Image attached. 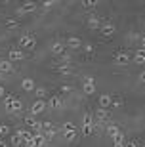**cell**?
Segmentation results:
<instances>
[{
	"label": "cell",
	"mask_w": 145,
	"mask_h": 147,
	"mask_svg": "<svg viewBox=\"0 0 145 147\" xmlns=\"http://www.w3.org/2000/svg\"><path fill=\"white\" fill-rule=\"evenodd\" d=\"M4 105L6 109H8V113H19V111H23V101L17 98H6L4 99Z\"/></svg>",
	"instance_id": "6da1fadb"
},
{
	"label": "cell",
	"mask_w": 145,
	"mask_h": 147,
	"mask_svg": "<svg viewBox=\"0 0 145 147\" xmlns=\"http://www.w3.org/2000/svg\"><path fill=\"white\" fill-rule=\"evenodd\" d=\"M19 46H21L23 50L31 52V50L36 48V38L32 36V34H23V36L19 38Z\"/></svg>",
	"instance_id": "7a4b0ae2"
},
{
	"label": "cell",
	"mask_w": 145,
	"mask_h": 147,
	"mask_svg": "<svg viewBox=\"0 0 145 147\" xmlns=\"http://www.w3.org/2000/svg\"><path fill=\"white\" fill-rule=\"evenodd\" d=\"M94 134V122H92V117L90 115H84L82 119V136H92Z\"/></svg>",
	"instance_id": "3957f363"
},
{
	"label": "cell",
	"mask_w": 145,
	"mask_h": 147,
	"mask_svg": "<svg viewBox=\"0 0 145 147\" xmlns=\"http://www.w3.org/2000/svg\"><path fill=\"white\" fill-rule=\"evenodd\" d=\"M99 31H101V34L105 38H111L115 34V31H117V29H115V25L113 23H109V21H105V23H101V27H99Z\"/></svg>",
	"instance_id": "277c9868"
},
{
	"label": "cell",
	"mask_w": 145,
	"mask_h": 147,
	"mask_svg": "<svg viewBox=\"0 0 145 147\" xmlns=\"http://www.w3.org/2000/svg\"><path fill=\"white\" fill-rule=\"evenodd\" d=\"M44 111H46V101H44V99H36V101L31 105V115H32V117L44 113Z\"/></svg>",
	"instance_id": "5b68a950"
},
{
	"label": "cell",
	"mask_w": 145,
	"mask_h": 147,
	"mask_svg": "<svg viewBox=\"0 0 145 147\" xmlns=\"http://www.w3.org/2000/svg\"><path fill=\"white\" fill-rule=\"evenodd\" d=\"M130 61H132V55L126 54V52H118V54L115 55V63H117V65H128Z\"/></svg>",
	"instance_id": "8992f818"
},
{
	"label": "cell",
	"mask_w": 145,
	"mask_h": 147,
	"mask_svg": "<svg viewBox=\"0 0 145 147\" xmlns=\"http://www.w3.org/2000/svg\"><path fill=\"white\" fill-rule=\"evenodd\" d=\"M82 90L88 94V96H92V94L96 92V82H94V78L92 76H88V78H84V84H82Z\"/></svg>",
	"instance_id": "52a82bcc"
},
{
	"label": "cell",
	"mask_w": 145,
	"mask_h": 147,
	"mask_svg": "<svg viewBox=\"0 0 145 147\" xmlns=\"http://www.w3.org/2000/svg\"><path fill=\"white\" fill-rule=\"evenodd\" d=\"M25 126H27V128H32L34 132H40V130H42V124H40V122H36L32 115H31V117H25Z\"/></svg>",
	"instance_id": "ba28073f"
},
{
	"label": "cell",
	"mask_w": 145,
	"mask_h": 147,
	"mask_svg": "<svg viewBox=\"0 0 145 147\" xmlns=\"http://www.w3.org/2000/svg\"><path fill=\"white\" fill-rule=\"evenodd\" d=\"M54 69L59 73V75H73V73H75V69H73L71 65H67V63H63V65H55Z\"/></svg>",
	"instance_id": "9c48e42d"
},
{
	"label": "cell",
	"mask_w": 145,
	"mask_h": 147,
	"mask_svg": "<svg viewBox=\"0 0 145 147\" xmlns=\"http://www.w3.org/2000/svg\"><path fill=\"white\" fill-rule=\"evenodd\" d=\"M63 105V99H61V96H54V98H50V101H48V107L50 109H59Z\"/></svg>",
	"instance_id": "30bf717a"
},
{
	"label": "cell",
	"mask_w": 145,
	"mask_h": 147,
	"mask_svg": "<svg viewBox=\"0 0 145 147\" xmlns=\"http://www.w3.org/2000/svg\"><path fill=\"white\" fill-rule=\"evenodd\" d=\"M96 119H97V122H103V120H109V119H111V113H109L107 109H101V107H99V109L96 111Z\"/></svg>",
	"instance_id": "8fae6325"
},
{
	"label": "cell",
	"mask_w": 145,
	"mask_h": 147,
	"mask_svg": "<svg viewBox=\"0 0 145 147\" xmlns=\"http://www.w3.org/2000/svg\"><path fill=\"white\" fill-rule=\"evenodd\" d=\"M16 134H17L19 138H21L23 142H27V140H31V138L34 136V134H32V132L29 130V128H17V132H16Z\"/></svg>",
	"instance_id": "7c38bea8"
},
{
	"label": "cell",
	"mask_w": 145,
	"mask_h": 147,
	"mask_svg": "<svg viewBox=\"0 0 145 147\" xmlns=\"http://www.w3.org/2000/svg\"><path fill=\"white\" fill-rule=\"evenodd\" d=\"M25 52H21V50H10V61H21L25 59Z\"/></svg>",
	"instance_id": "4fadbf2b"
},
{
	"label": "cell",
	"mask_w": 145,
	"mask_h": 147,
	"mask_svg": "<svg viewBox=\"0 0 145 147\" xmlns=\"http://www.w3.org/2000/svg\"><path fill=\"white\" fill-rule=\"evenodd\" d=\"M0 73H13V65L10 59H0Z\"/></svg>",
	"instance_id": "5bb4252c"
},
{
	"label": "cell",
	"mask_w": 145,
	"mask_h": 147,
	"mask_svg": "<svg viewBox=\"0 0 145 147\" xmlns=\"http://www.w3.org/2000/svg\"><path fill=\"white\" fill-rule=\"evenodd\" d=\"M52 54L54 55H65V44L63 42H55L52 46Z\"/></svg>",
	"instance_id": "9a60e30c"
},
{
	"label": "cell",
	"mask_w": 145,
	"mask_h": 147,
	"mask_svg": "<svg viewBox=\"0 0 145 147\" xmlns=\"http://www.w3.org/2000/svg\"><path fill=\"white\" fill-rule=\"evenodd\" d=\"M32 142H34V147H44L46 145V138H44L40 132H36V134L32 136Z\"/></svg>",
	"instance_id": "2e32d148"
},
{
	"label": "cell",
	"mask_w": 145,
	"mask_h": 147,
	"mask_svg": "<svg viewBox=\"0 0 145 147\" xmlns=\"http://www.w3.org/2000/svg\"><path fill=\"white\" fill-rule=\"evenodd\" d=\"M118 132H120V126H118V124H109L107 126V136L109 138H113V140H115Z\"/></svg>",
	"instance_id": "e0dca14e"
},
{
	"label": "cell",
	"mask_w": 145,
	"mask_h": 147,
	"mask_svg": "<svg viewBox=\"0 0 145 147\" xmlns=\"http://www.w3.org/2000/svg\"><path fill=\"white\" fill-rule=\"evenodd\" d=\"M80 38H78V36H69V38H67V46H69V48H73V50H75V48H80Z\"/></svg>",
	"instance_id": "ac0fdd59"
},
{
	"label": "cell",
	"mask_w": 145,
	"mask_h": 147,
	"mask_svg": "<svg viewBox=\"0 0 145 147\" xmlns=\"http://www.w3.org/2000/svg\"><path fill=\"white\" fill-rule=\"evenodd\" d=\"M21 88L25 92H32V90H34V80H32V78H25V80L21 82Z\"/></svg>",
	"instance_id": "d6986e66"
},
{
	"label": "cell",
	"mask_w": 145,
	"mask_h": 147,
	"mask_svg": "<svg viewBox=\"0 0 145 147\" xmlns=\"http://www.w3.org/2000/svg\"><path fill=\"white\" fill-rule=\"evenodd\" d=\"M109 105H111V96L103 94L101 98H99V107H101V109H107Z\"/></svg>",
	"instance_id": "ffe728a7"
},
{
	"label": "cell",
	"mask_w": 145,
	"mask_h": 147,
	"mask_svg": "<svg viewBox=\"0 0 145 147\" xmlns=\"http://www.w3.org/2000/svg\"><path fill=\"white\" fill-rule=\"evenodd\" d=\"M63 138H65V142H75V140H76V128H75V130H65Z\"/></svg>",
	"instance_id": "44dd1931"
},
{
	"label": "cell",
	"mask_w": 145,
	"mask_h": 147,
	"mask_svg": "<svg viewBox=\"0 0 145 147\" xmlns=\"http://www.w3.org/2000/svg\"><path fill=\"white\" fill-rule=\"evenodd\" d=\"M36 10V4H34V2H25V4L21 6V13H27V11H34Z\"/></svg>",
	"instance_id": "7402d4cb"
},
{
	"label": "cell",
	"mask_w": 145,
	"mask_h": 147,
	"mask_svg": "<svg viewBox=\"0 0 145 147\" xmlns=\"http://www.w3.org/2000/svg\"><path fill=\"white\" fill-rule=\"evenodd\" d=\"M134 61L136 63H145V50H138L134 54Z\"/></svg>",
	"instance_id": "603a6c76"
},
{
	"label": "cell",
	"mask_w": 145,
	"mask_h": 147,
	"mask_svg": "<svg viewBox=\"0 0 145 147\" xmlns=\"http://www.w3.org/2000/svg\"><path fill=\"white\" fill-rule=\"evenodd\" d=\"M111 105H113V107H122L124 99L120 98V96H111Z\"/></svg>",
	"instance_id": "cb8c5ba5"
},
{
	"label": "cell",
	"mask_w": 145,
	"mask_h": 147,
	"mask_svg": "<svg viewBox=\"0 0 145 147\" xmlns=\"http://www.w3.org/2000/svg\"><path fill=\"white\" fill-rule=\"evenodd\" d=\"M88 27H90V29H99V27H101V23H99L97 17H90V19H88Z\"/></svg>",
	"instance_id": "d4e9b609"
},
{
	"label": "cell",
	"mask_w": 145,
	"mask_h": 147,
	"mask_svg": "<svg viewBox=\"0 0 145 147\" xmlns=\"http://www.w3.org/2000/svg\"><path fill=\"white\" fill-rule=\"evenodd\" d=\"M17 27H19L17 19H6V29H17Z\"/></svg>",
	"instance_id": "484cf974"
},
{
	"label": "cell",
	"mask_w": 145,
	"mask_h": 147,
	"mask_svg": "<svg viewBox=\"0 0 145 147\" xmlns=\"http://www.w3.org/2000/svg\"><path fill=\"white\" fill-rule=\"evenodd\" d=\"M11 145L13 147H19V145H23V140L19 136H17V134H13V136H11Z\"/></svg>",
	"instance_id": "4316f807"
},
{
	"label": "cell",
	"mask_w": 145,
	"mask_h": 147,
	"mask_svg": "<svg viewBox=\"0 0 145 147\" xmlns=\"http://www.w3.org/2000/svg\"><path fill=\"white\" fill-rule=\"evenodd\" d=\"M11 130H10V126H6V124H0V136H10Z\"/></svg>",
	"instance_id": "83f0119b"
},
{
	"label": "cell",
	"mask_w": 145,
	"mask_h": 147,
	"mask_svg": "<svg viewBox=\"0 0 145 147\" xmlns=\"http://www.w3.org/2000/svg\"><path fill=\"white\" fill-rule=\"evenodd\" d=\"M82 6H84V10H94V8H96V2H94V0H84Z\"/></svg>",
	"instance_id": "f1b7e54d"
},
{
	"label": "cell",
	"mask_w": 145,
	"mask_h": 147,
	"mask_svg": "<svg viewBox=\"0 0 145 147\" xmlns=\"http://www.w3.org/2000/svg\"><path fill=\"white\" fill-rule=\"evenodd\" d=\"M34 94H36L38 99H44V98H46V90H44V88H34Z\"/></svg>",
	"instance_id": "f546056e"
},
{
	"label": "cell",
	"mask_w": 145,
	"mask_h": 147,
	"mask_svg": "<svg viewBox=\"0 0 145 147\" xmlns=\"http://www.w3.org/2000/svg\"><path fill=\"white\" fill-rule=\"evenodd\" d=\"M75 128H76V126L73 124V122H65V124L61 126V132H65V130H75Z\"/></svg>",
	"instance_id": "4dcf8cb0"
},
{
	"label": "cell",
	"mask_w": 145,
	"mask_h": 147,
	"mask_svg": "<svg viewBox=\"0 0 145 147\" xmlns=\"http://www.w3.org/2000/svg\"><path fill=\"white\" fill-rule=\"evenodd\" d=\"M113 142H115V143H124V134H122V132H118L117 138H115Z\"/></svg>",
	"instance_id": "1f68e13d"
},
{
	"label": "cell",
	"mask_w": 145,
	"mask_h": 147,
	"mask_svg": "<svg viewBox=\"0 0 145 147\" xmlns=\"http://www.w3.org/2000/svg\"><path fill=\"white\" fill-rule=\"evenodd\" d=\"M52 128H54L52 122H44V124H42V130H52Z\"/></svg>",
	"instance_id": "d6a6232c"
},
{
	"label": "cell",
	"mask_w": 145,
	"mask_h": 147,
	"mask_svg": "<svg viewBox=\"0 0 145 147\" xmlns=\"http://www.w3.org/2000/svg\"><path fill=\"white\" fill-rule=\"evenodd\" d=\"M138 80H140L141 84H145V71H143V73H140V78H138Z\"/></svg>",
	"instance_id": "836d02e7"
},
{
	"label": "cell",
	"mask_w": 145,
	"mask_h": 147,
	"mask_svg": "<svg viewBox=\"0 0 145 147\" xmlns=\"http://www.w3.org/2000/svg\"><path fill=\"white\" fill-rule=\"evenodd\" d=\"M84 50H86V52H94V46H92V44H86V46H84Z\"/></svg>",
	"instance_id": "e575fe53"
},
{
	"label": "cell",
	"mask_w": 145,
	"mask_h": 147,
	"mask_svg": "<svg viewBox=\"0 0 145 147\" xmlns=\"http://www.w3.org/2000/svg\"><path fill=\"white\" fill-rule=\"evenodd\" d=\"M61 92H63V94H69L71 88H69V86H61Z\"/></svg>",
	"instance_id": "d590c367"
},
{
	"label": "cell",
	"mask_w": 145,
	"mask_h": 147,
	"mask_svg": "<svg viewBox=\"0 0 145 147\" xmlns=\"http://www.w3.org/2000/svg\"><path fill=\"white\" fill-rule=\"evenodd\" d=\"M52 6H54V2H52V0H48V2H44V8H52Z\"/></svg>",
	"instance_id": "8d00e7d4"
},
{
	"label": "cell",
	"mask_w": 145,
	"mask_h": 147,
	"mask_svg": "<svg viewBox=\"0 0 145 147\" xmlns=\"http://www.w3.org/2000/svg\"><path fill=\"white\" fill-rule=\"evenodd\" d=\"M4 94H6V92H4V86H0V98H2Z\"/></svg>",
	"instance_id": "74e56055"
},
{
	"label": "cell",
	"mask_w": 145,
	"mask_h": 147,
	"mask_svg": "<svg viewBox=\"0 0 145 147\" xmlns=\"http://www.w3.org/2000/svg\"><path fill=\"white\" fill-rule=\"evenodd\" d=\"M113 147H126V145H124V143H115Z\"/></svg>",
	"instance_id": "f35d334b"
},
{
	"label": "cell",
	"mask_w": 145,
	"mask_h": 147,
	"mask_svg": "<svg viewBox=\"0 0 145 147\" xmlns=\"http://www.w3.org/2000/svg\"><path fill=\"white\" fill-rule=\"evenodd\" d=\"M0 147H8V143H6V142H0Z\"/></svg>",
	"instance_id": "ab89813d"
},
{
	"label": "cell",
	"mask_w": 145,
	"mask_h": 147,
	"mask_svg": "<svg viewBox=\"0 0 145 147\" xmlns=\"http://www.w3.org/2000/svg\"><path fill=\"white\" fill-rule=\"evenodd\" d=\"M141 44H143V48H141V50H145V36L141 38Z\"/></svg>",
	"instance_id": "60d3db41"
}]
</instances>
